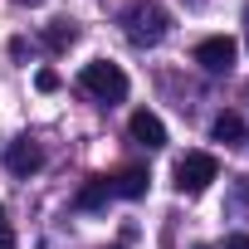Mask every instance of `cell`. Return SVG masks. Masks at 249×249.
I'll return each mask as SVG.
<instances>
[{"mask_svg":"<svg viewBox=\"0 0 249 249\" xmlns=\"http://www.w3.org/2000/svg\"><path fill=\"white\" fill-rule=\"evenodd\" d=\"M122 30H127V39L132 44H161L166 39V30H171V15L157 5V0H132L127 10H122Z\"/></svg>","mask_w":249,"mask_h":249,"instance_id":"cell-1","label":"cell"},{"mask_svg":"<svg viewBox=\"0 0 249 249\" xmlns=\"http://www.w3.org/2000/svg\"><path fill=\"white\" fill-rule=\"evenodd\" d=\"M78 83L98 98V103H122L127 98V73H122L117 64H107V59H93V64H83V73H78Z\"/></svg>","mask_w":249,"mask_h":249,"instance_id":"cell-2","label":"cell"},{"mask_svg":"<svg viewBox=\"0 0 249 249\" xmlns=\"http://www.w3.org/2000/svg\"><path fill=\"white\" fill-rule=\"evenodd\" d=\"M215 176H220V161H215L210 152H186V157L176 161V191H181V196H200Z\"/></svg>","mask_w":249,"mask_h":249,"instance_id":"cell-3","label":"cell"},{"mask_svg":"<svg viewBox=\"0 0 249 249\" xmlns=\"http://www.w3.org/2000/svg\"><path fill=\"white\" fill-rule=\"evenodd\" d=\"M234 54H239V44H234L230 35H210V39L196 44V64H200L205 73H230Z\"/></svg>","mask_w":249,"mask_h":249,"instance_id":"cell-4","label":"cell"},{"mask_svg":"<svg viewBox=\"0 0 249 249\" xmlns=\"http://www.w3.org/2000/svg\"><path fill=\"white\" fill-rule=\"evenodd\" d=\"M127 132H132V142H142L147 152H161L166 147V127H161V117L157 112H132V122H127Z\"/></svg>","mask_w":249,"mask_h":249,"instance_id":"cell-5","label":"cell"},{"mask_svg":"<svg viewBox=\"0 0 249 249\" xmlns=\"http://www.w3.org/2000/svg\"><path fill=\"white\" fill-rule=\"evenodd\" d=\"M5 166H10V176H35V171L44 166V152H39L30 137H20V142L5 147Z\"/></svg>","mask_w":249,"mask_h":249,"instance_id":"cell-6","label":"cell"},{"mask_svg":"<svg viewBox=\"0 0 249 249\" xmlns=\"http://www.w3.org/2000/svg\"><path fill=\"white\" fill-rule=\"evenodd\" d=\"M147 166H122L117 176H112V196H122V200H142L147 196Z\"/></svg>","mask_w":249,"mask_h":249,"instance_id":"cell-7","label":"cell"},{"mask_svg":"<svg viewBox=\"0 0 249 249\" xmlns=\"http://www.w3.org/2000/svg\"><path fill=\"white\" fill-rule=\"evenodd\" d=\"M107 196H112V181H107V176H93V181L78 191V200H73V205H78V210H103V205H107Z\"/></svg>","mask_w":249,"mask_h":249,"instance_id":"cell-8","label":"cell"},{"mask_svg":"<svg viewBox=\"0 0 249 249\" xmlns=\"http://www.w3.org/2000/svg\"><path fill=\"white\" fill-rule=\"evenodd\" d=\"M210 137H215V142H239V137H244L239 112H220V117L210 122Z\"/></svg>","mask_w":249,"mask_h":249,"instance_id":"cell-9","label":"cell"},{"mask_svg":"<svg viewBox=\"0 0 249 249\" xmlns=\"http://www.w3.org/2000/svg\"><path fill=\"white\" fill-rule=\"evenodd\" d=\"M73 39H78V30H73L69 20H59V25H49V30H44V44H49L54 54H59V49H69Z\"/></svg>","mask_w":249,"mask_h":249,"instance_id":"cell-10","label":"cell"},{"mask_svg":"<svg viewBox=\"0 0 249 249\" xmlns=\"http://www.w3.org/2000/svg\"><path fill=\"white\" fill-rule=\"evenodd\" d=\"M35 83H39V93H54V88H59V73H54V69H39Z\"/></svg>","mask_w":249,"mask_h":249,"instance_id":"cell-11","label":"cell"},{"mask_svg":"<svg viewBox=\"0 0 249 249\" xmlns=\"http://www.w3.org/2000/svg\"><path fill=\"white\" fill-rule=\"evenodd\" d=\"M0 249H15V230L5 220V205H0Z\"/></svg>","mask_w":249,"mask_h":249,"instance_id":"cell-12","label":"cell"},{"mask_svg":"<svg viewBox=\"0 0 249 249\" xmlns=\"http://www.w3.org/2000/svg\"><path fill=\"white\" fill-rule=\"evenodd\" d=\"M225 249H249V234H225Z\"/></svg>","mask_w":249,"mask_h":249,"instance_id":"cell-13","label":"cell"},{"mask_svg":"<svg viewBox=\"0 0 249 249\" xmlns=\"http://www.w3.org/2000/svg\"><path fill=\"white\" fill-rule=\"evenodd\" d=\"M20 5H44V0H20Z\"/></svg>","mask_w":249,"mask_h":249,"instance_id":"cell-14","label":"cell"},{"mask_svg":"<svg viewBox=\"0 0 249 249\" xmlns=\"http://www.w3.org/2000/svg\"><path fill=\"white\" fill-rule=\"evenodd\" d=\"M244 30H249V5H244Z\"/></svg>","mask_w":249,"mask_h":249,"instance_id":"cell-15","label":"cell"},{"mask_svg":"<svg viewBox=\"0 0 249 249\" xmlns=\"http://www.w3.org/2000/svg\"><path fill=\"white\" fill-rule=\"evenodd\" d=\"M244 98H249V88H244Z\"/></svg>","mask_w":249,"mask_h":249,"instance_id":"cell-16","label":"cell"}]
</instances>
